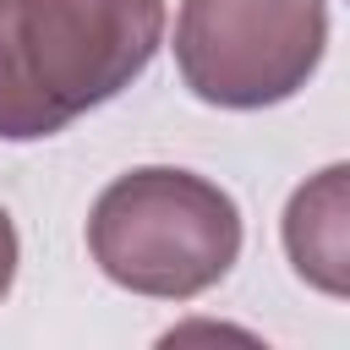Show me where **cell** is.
I'll list each match as a JSON object with an SVG mask.
<instances>
[{"label": "cell", "instance_id": "obj_3", "mask_svg": "<svg viewBox=\"0 0 350 350\" xmlns=\"http://www.w3.org/2000/svg\"><path fill=\"white\" fill-rule=\"evenodd\" d=\"M328 44V0H180V82L219 109L295 98Z\"/></svg>", "mask_w": 350, "mask_h": 350}, {"label": "cell", "instance_id": "obj_2", "mask_svg": "<svg viewBox=\"0 0 350 350\" xmlns=\"http://www.w3.org/2000/svg\"><path fill=\"white\" fill-rule=\"evenodd\" d=\"M88 252L131 295L191 301L213 290L241 257V208L224 186L142 164L115 175L88 213Z\"/></svg>", "mask_w": 350, "mask_h": 350}, {"label": "cell", "instance_id": "obj_5", "mask_svg": "<svg viewBox=\"0 0 350 350\" xmlns=\"http://www.w3.org/2000/svg\"><path fill=\"white\" fill-rule=\"evenodd\" d=\"M11 279H16V224H11V213L0 208V301H5Z\"/></svg>", "mask_w": 350, "mask_h": 350}, {"label": "cell", "instance_id": "obj_4", "mask_svg": "<svg viewBox=\"0 0 350 350\" xmlns=\"http://www.w3.org/2000/svg\"><path fill=\"white\" fill-rule=\"evenodd\" d=\"M345 164H328L312 186H301L284 208V252L295 273L328 295H345L350 279V202H345Z\"/></svg>", "mask_w": 350, "mask_h": 350}, {"label": "cell", "instance_id": "obj_1", "mask_svg": "<svg viewBox=\"0 0 350 350\" xmlns=\"http://www.w3.org/2000/svg\"><path fill=\"white\" fill-rule=\"evenodd\" d=\"M164 0H0V142H38L131 88Z\"/></svg>", "mask_w": 350, "mask_h": 350}]
</instances>
